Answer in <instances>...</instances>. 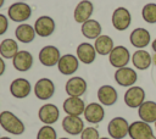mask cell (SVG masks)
Returning a JSON list of instances; mask_svg holds the SVG:
<instances>
[{
  "label": "cell",
  "instance_id": "obj_1",
  "mask_svg": "<svg viewBox=\"0 0 156 139\" xmlns=\"http://www.w3.org/2000/svg\"><path fill=\"white\" fill-rule=\"evenodd\" d=\"M0 126L4 130L15 135H21L24 132L23 122L11 111H2L0 113Z\"/></svg>",
  "mask_w": 156,
  "mask_h": 139
},
{
  "label": "cell",
  "instance_id": "obj_2",
  "mask_svg": "<svg viewBox=\"0 0 156 139\" xmlns=\"http://www.w3.org/2000/svg\"><path fill=\"white\" fill-rule=\"evenodd\" d=\"M128 135L130 139H156L150 123L144 121H134L129 124Z\"/></svg>",
  "mask_w": 156,
  "mask_h": 139
},
{
  "label": "cell",
  "instance_id": "obj_3",
  "mask_svg": "<svg viewBox=\"0 0 156 139\" xmlns=\"http://www.w3.org/2000/svg\"><path fill=\"white\" fill-rule=\"evenodd\" d=\"M107 132L112 139H123L128 135L129 123L123 117H115L108 122Z\"/></svg>",
  "mask_w": 156,
  "mask_h": 139
},
{
  "label": "cell",
  "instance_id": "obj_4",
  "mask_svg": "<svg viewBox=\"0 0 156 139\" xmlns=\"http://www.w3.org/2000/svg\"><path fill=\"white\" fill-rule=\"evenodd\" d=\"M108 61L112 65V67H116V68L126 67L130 61V52L123 45L115 46L108 55Z\"/></svg>",
  "mask_w": 156,
  "mask_h": 139
},
{
  "label": "cell",
  "instance_id": "obj_5",
  "mask_svg": "<svg viewBox=\"0 0 156 139\" xmlns=\"http://www.w3.org/2000/svg\"><path fill=\"white\" fill-rule=\"evenodd\" d=\"M9 17L13 22H24L27 21L32 15V9L26 2H13L9 7Z\"/></svg>",
  "mask_w": 156,
  "mask_h": 139
},
{
  "label": "cell",
  "instance_id": "obj_6",
  "mask_svg": "<svg viewBox=\"0 0 156 139\" xmlns=\"http://www.w3.org/2000/svg\"><path fill=\"white\" fill-rule=\"evenodd\" d=\"M61 59L60 50L54 45H46L39 51V62L45 67H51L58 63Z\"/></svg>",
  "mask_w": 156,
  "mask_h": 139
},
{
  "label": "cell",
  "instance_id": "obj_7",
  "mask_svg": "<svg viewBox=\"0 0 156 139\" xmlns=\"http://www.w3.org/2000/svg\"><path fill=\"white\" fill-rule=\"evenodd\" d=\"M145 101V90L141 87H129L124 93V102L130 109H139Z\"/></svg>",
  "mask_w": 156,
  "mask_h": 139
},
{
  "label": "cell",
  "instance_id": "obj_8",
  "mask_svg": "<svg viewBox=\"0 0 156 139\" xmlns=\"http://www.w3.org/2000/svg\"><path fill=\"white\" fill-rule=\"evenodd\" d=\"M112 26L117 29V30H126L132 22V16L130 12L126 9V7H117L113 13H112Z\"/></svg>",
  "mask_w": 156,
  "mask_h": 139
},
{
  "label": "cell",
  "instance_id": "obj_9",
  "mask_svg": "<svg viewBox=\"0 0 156 139\" xmlns=\"http://www.w3.org/2000/svg\"><path fill=\"white\" fill-rule=\"evenodd\" d=\"M55 93V84L49 78H40L34 85V94L39 100H49Z\"/></svg>",
  "mask_w": 156,
  "mask_h": 139
},
{
  "label": "cell",
  "instance_id": "obj_10",
  "mask_svg": "<svg viewBox=\"0 0 156 139\" xmlns=\"http://www.w3.org/2000/svg\"><path fill=\"white\" fill-rule=\"evenodd\" d=\"M136 79H138V74L130 67L117 68L115 72V80L121 87H133Z\"/></svg>",
  "mask_w": 156,
  "mask_h": 139
},
{
  "label": "cell",
  "instance_id": "obj_11",
  "mask_svg": "<svg viewBox=\"0 0 156 139\" xmlns=\"http://www.w3.org/2000/svg\"><path fill=\"white\" fill-rule=\"evenodd\" d=\"M78 67H79V60L77 56H74L72 54H66V55L61 56V59L57 63L58 71L65 76H71V74L76 73Z\"/></svg>",
  "mask_w": 156,
  "mask_h": 139
},
{
  "label": "cell",
  "instance_id": "obj_12",
  "mask_svg": "<svg viewBox=\"0 0 156 139\" xmlns=\"http://www.w3.org/2000/svg\"><path fill=\"white\" fill-rule=\"evenodd\" d=\"M32 85L26 78H16L10 84V93L13 98L24 99L30 94Z\"/></svg>",
  "mask_w": 156,
  "mask_h": 139
},
{
  "label": "cell",
  "instance_id": "obj_13",
  "mask_svg": "<svg viewBox=\"0 0 156 139\" xmlns=\"http://www.w3.org/2000/svg\"><path fill=\"white\" fill-rule=\"evenodd\" d=\"M38 117L39 119L44 123V124H54L55 122H57L58 117H60V111L58 107L54 104H45L43 105L39 111H38Z\"/></svg>",
  "mask_w": 156,
  "mask_h": 139
},
{
  "label": "cell",
  "instance_id": "obj_14",
  "mask_svg": "<svg viewBox=\"0 0 156 139\" xmlns=\"http://www.w3.org/2000/svg\"><path fill=\"white\" fill-rule=\"evenodd\" d=\"M62 128L66 133L71 135H78L82 134V132L84 130V122L79 116L67 115L62 119Z\"/></svg>",
  "mask_w": 156,
  "mask_h": 139
},
{
  "label": "cell",
  "instance_id": "obj_15",
  "mask_svg": "<svg viewBox=\"0 0 156 139\" xmlns=\"http://www.w3.org/2000/svg\"><path fill=\"white\" fill-rule=\"evenodd\" d=\"M93 11H94L93 2L89 1V0H82L80 2H78V5L74 9V12H73L74 21L77 23L83 24L84 22L90 20V16L93 15Z\"/></svg>",
  "mask_w": 156,
  "mask_h": 139
},
{
  "label": "cell",
  "instance_id": "obj_16",
  "mask_svg": "<svg viewBox=\"0 0 156 139\" xmlns=\"http://www.w3.org/2000/svg\"><path fill=\"white\" fill-rule=\"evenodd\" d=\"M150 40H151V37H150V32L145 28H135L132 30L130 35H129V41L130 44L136 48V49H143V48H146L149 44H150Z\"/></svg>",
  "mask_w": 156,
  "mask_h": 139
},
{
  "label": "cell",
  "instance_id": "obj_17",
  "mask_svg": "<svg viewBox=\"0 0 156 139\" xmlns=\"http://www.w3.org/2000/svg\"><path fill=\"white\" fill-rule=\"evenodd\" d=\"M84 118L89 122V123H93V124H96V123H100L104 117H105V110L102 107L101 104H98V102H90L85 106V110H84Z\"/></svg>",
  "mask_w": 156,
  "mask_h": 139
},
{
  "label": "cell",
  "instance_id": "obj_18",
  "mask_svg": "<svg viewBox=\"0 0 156 139\" xmlns=\"http://www.w3.org/2000/svg\"><path fill=\"white\" fill-rule=\"evenodd\" d=\"M34 29L39 37H50L55 30V21L50 16H40L34 23Z\"/></svg>",
  "mask_w": 156,
  "mask_h": 139
},
{
  "label": "cell",
  "instance_id": "obj_19",
  "mask_svg": "<svg viewBox=\"0 0 156 139\" xmlns=\"http://www.w3.org/2000/svg\"><path fill=\"white\" fill-rule=\"evenodd\" d=\"M68 96H82L87 91V82L82 77H72L66 82L65 85Z\"/></svg>",
  "mask_w": 156,
  "mask_h": 139
},
{
  "label": "cell",
  "instance_id": "obj_20",
  "mask_svg": "<svg viewBox=\"0 0 156 139\" xmlns=\"http://www.w3.org/2000/svg\"><path fill=\"white\" fill-rule=\"evenodd\" d=\"M63 111L71 116H80L84 113L85 104L79 96H68L63 101Z\"/></svg>",
  "mask_w": 156,
  "mask_h": 139
},
{
  "label": "cell",
  "instance_id": "obj_21",
  "mask_svg": "<svg viewBox=\"0 0 156 139\" xmlns=\"http://www.w3.org/2000/svg\"><path fill=\"white\" fill-rule=\"evenodd\" d=\"M13 67L20 72H27L33 65V56L27 50H20L12 59Z\"/></svg>",
  "mask_w": 156,
  "mask_h": 139
},
{
  "label": "cell",
  "instance_id": "obj_22",
  "mask_svg": "<svg viewBox=\"0 0 156 139\" xmlns=\"http://www.w3.org/2000/svg\"><path fill=\"white\" fill-rule=\"evenodd\" d=\"M98 99L104 106H112L118 99L117 90L112 85H101L98 89Z\"/></svg>",
  "mask_w": 156,
  "mask_h": 139
},
{
  "label": "cell",
  "instance_id": "obj_23",
  "mask_svg": "<svg viewBox=\"0 0 156 139\" xmlns=\"http://www.w3.org/2000/svg\"><path fill=\"white\" fill-rule=\"evenodd\" d=\"M77 57L80 62H83L85 65L93 63L96 57L95 46L89 43H80L77 48Z\"/></svg>",
  "mask_w": 156,
  "mask_h": 139
},
{
  "label": "cell",
  "instance_id": "obj_24",
  "mask_svg": "<svg viewBox=\"0 0 156 139\" xmlns=\"http://www.w3.org/2000/svg\"><path fill=\"white\" fill-rule=\"evenodd\" d=\"M138 115L141 121L146 123H155L156 122V102L155 101H144L139 109Z\"/></svg>",
  "mask_w": 156,
  "mask_h": 139
},
{
  "label": "cell",
  "instance_id": "obj_25",
  "mask_svg": "<svg viewBox=\"0 0 156 139\" xmlns=\"http://www.w3.org/2000/svg\"><path fill=\"white\" fill-rule=\"evenodd\" d=\"M132 62L133 66L140 71L147 70L151 63H152V56L149 54V51L144 49H138L133 55H132Z\"/></svg>",
  "mask_w": 156,
  "mask_h": 139
},
{
  "label": "cell",
  "instance_id": "obj_26",
  "mask_svg": "<svg viewBox=\"0 0 156 139\" xmlns=\"http://www.w3.org/2000/svg\"><path fill=\"white\" fill-rule=\"evenodd\" d=\"M35 34H37V33H35L34 27H32V26L28 24V23H22V24H20V26L16 28V30H15V35H16L17 40L21 41V43H24V44H28V43L33 41Z\"/></svg>",
  "mask_w": 156,
  "mask_h": 139
},
{
  "label": "cell",
  "instance_id": "obj_27",
  "mask_svg": "<svg viewBox=\"0 0 156 139\" xmlns=\"http://www.w3.org/2000/svg\"><path fill=\"white\" fill-rule=\"evenodd\" d=\"M82 34L88 39H96L101 35V24L96 20H88L82 24Z\"/></svg>",
  "mask_w": 156,
  "mask_h": 139
},
{
  "label": "cell",
  "instance_id": "obj_28",
  "mask_svg": "<svg viewBox=\"0 0 156 139\" xmlns=\"http://www.w3.org/2000/svg\"><path fill=\"white\" fill-rule=\"evenodd\" d=\"M95 50L99 55H110V52L112 51V49L115 48L113 46V40L111 37L108 35H105V34H101L99 38L95 39Z\"/></svg>",
  "mask_w": 156,
  "mask_h": 139
},
{
  "label": "cell",
  "instance_id": "obj_29",
  "mask_svg": "<svg viewBox=\"0 0 156 139\" xmlns=\"http://www.w3.org/2000/svg\"><path fill=\"white\" fill-rule=\"evenodd\" d=\"M18 44L16 40L7 38L0 43V55L5 59H13L18 52Z\"/></svg>",
  "mask_w": 156,
  "mask_h": 139
},
{
  "label": "cell",
  "instance_id": "obj_30",
  "mask_svg": "<svg viewBox=\"0 0 156 139\" xmlns=\"http://www.w3.org/2000/svg\"><path fill=\"white\" fill-rule=\"evenodd\" d=\"M143 20L147 23H156V4L149 2L141 10Z\"/></svg>",
  "mask_w": 156,
  "mask_h": 139
},
{
  "label": "cell",
  "instance_id": "obj_31",
  "mask_svg": "<svg viewBox=\"0 0 156 139\" xmlns=\"http://www.w3.org/2000/svg\"><path fill=\"white\" fill-rule=\"evenodd\" d=\"M37 139H57V134L51 126L45 124L38 130Z\"/></svg>",
  "mask_w": 156,
  "mask_h": 139
},
{
  "label": "cell",
  "instance_id": "obj_32",
  "mask_svg": "<svg viewBox=\"0 0 156 139\" xmlns=\"http://www.w3.org/2000/svg\"><path fill=\"white\" fill-rule=\"evenodd\" d=\"M80 139H100V134L96 128L94 127H87L80 134Z\"/></svg>",
  "mask_w": 156,
  "mask_h": 139
},
{
  "label": "cell",
  "instance_id": "obj_33",
  "mask_svg": "<svg viewBox=\"0 0 156 139\" xmlns=\"http://www.w3.org/2000/svg\"><path fill=\"white\" fill-rule=\"evenodd\" d=\"M7 28H9V20L6 18L5 15L0 13V35L5 34Z\"/></svg>",
  "mask_w": 156,
  "mask_h": 139
},
{
  "label": "cell",
  "instance_id": "obj_34",
  "mask_svg": "<svg viewBox=\"0 0 156 139\" xmlns=\"http://www.w3.org/2000/svg\"><path fill=\"white\" fill-rule=\"evenodd\" d=\"M5 61L2 60V57H0V76H2L4 74V72H5Z\"/></svg>",
  "mask_w": 156,
  "mask_h": 139
},
{
  "label": "cell",
  "instance_id": "obj_35",
  "mask_svg": "<svg viewBox=\"0 0 156 139\" xmlns=\"http://www.w3.org/2000/svg\"><path fill=\"white\" fill-rule=\"evenodd\" d=\"M151 48H152V50L156 52V38H155V39H154V41L151 43Z\"/></svg>",
  "mask_w": 156,
  "mask_h": 139
},
{
  "label": "cell",
  "instance_id": "obj_36",
  "mask_svg": "<svg viewBox=\"0 0 156 139\" xmlns=\"http://www.w3.org/2000/svg\"><path fill=\"white\" fill-rule=\"evenodd\" d=\"M152 63H154V66L156 67V52L152 55Z\"/></svg>",
  "mask_w": 156,
  "mask_h": 139
},
{
  "label": "cell",
  "instance_id": "obj_37",
  "mask_svg": "<svg viewBox=\"0 0 156 139\" xmlns=\"http://www.w3.org/2000/svg\"><path fill=\"white\" fill-rule=\"evenodd\" d=\"M4 2H5V0H0V7H2V5H4Z\"/></svg>",
  "mask_w": 156,
  "mask_h": 139
},
{
  "label": "cell",
  "instance_id": "obj_38",
  "mask_svg": "<svg viewBox=\"0 0 156 139\" xmlns=\"http://www.w3.org/2000/svg\"><path fill=\"white\" fill-rule=\"evenodd\" d=\"M0 139H11V138H9V137H1Z\"/></svg>",
  "mask_w": 156,
  "mask_h": 139
},
{
  "label": "cell",
  "instance_id": "obj_39",
  "mask_svg": "<svg viewBox=\"0 0 156 139\" xmlns=\"http://www.w3.org/2000/svg\"><path fill=\"white\" fill-rule=\"evenodd\" d=\"M100 139H111V138H106V137H102V138H100Z\"/></svg>",
  "mask_w": 156,
  "mask_h": 139
},
{
  "label": "cell",
  "instance_id": "obj_40",
  "mask_svg": "<svg viewBox=\"0 0 156 139\" xmlns=\"http://www.w3.org/2000/svg\"><path fill=\"white\" fill-rule=\"evenodd\" d=\"M58 139H69V138H58Z\"/></svg>",
  "mask_w": 156,
  "mask_h": 139
},
{
  "label": "cell",
  "instance_id": "obj_41",
  "mask_svg": "<svg viewBox=\"0 0 156 139\" xmlns=\"http://www.w3.org/2000/svg\"><path fill=\"white\" fill-rule=\"evenodd\" d=\"M154 124H155V129H156V122H155V123H154Z\"/></svg>",
  "mask_w": 156,
  "mask_h": 139
}]
</instances>
